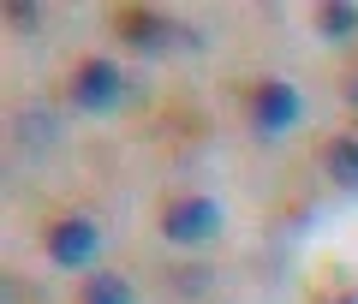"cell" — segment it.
I'll list each match as a JSON object with an SVG mask.
<instances>
[{
  "mask_svg": "<svg viewBox=\"0 0 358 304\" xmlns=\"http://www.w3.org/2000/svg\"><path fill=\"white\" fill-rule=\"evenodd\" d=\"M209 280H215V268L192 263V268H179V275H173V292H185V298H203V292H209Z\"/></svg>",
  "mask_w": 358,
  "mask_h": 304,
  "instance_id": "cell-10",
  "label": "cell"
},
{
  "mask_svg": "<svg viewBox=\"0 0 358 304\" xmlns=\"http://www.w3.org/2000/svg\"><path fill=\"white\" fill-rule=\"evenodd\" d=\"M215 233H221V203L203 197V191H185V197H173L162 209V239L173 251H203Z\"/></svg>",
  "mask_w": 358,
  "mask_h": 304,
  "instance_id": "cell-1",
  "label": "cell"
},
{
  "mask_svg": "<svg viewBox=\"0 0 358 304\" xmlns=\"http://www.w3.org/2000/svg\"><path fill=\"white\" fill-rule=\"evenodd\" d=\"M72 101L84 114H114L120 101H126V72L114 60H84L72 72Z\"/></svg>",
  "mask_w": 358,
  "mask_h": 304,
  "instance_id": "cell-4",
  "label": "cell"
},
{
  "mask_svg": "<svg viewBox=\"0 0 358 304\" xmlns=\"http://www.w3.org/2000/svg\"><path fill=\"white\" fill-rule=\"evenodd\" d=\"M120 30H126V48H131V54H162L167 42H185V30L167 24L162 13H131Z\"/></svg>",
  "mask_w": 358,
  "mask_h": 304,
  "instance_id": "cell-5",
  "label": "cell"
},
{
  "mask_svg": "<svg viewBox=\"0 0 358 304\" xmlns=\"http://www.w3.org/2000/svg\"><path fill=\"white\" fill-rule=\"evenodd\" d=\"M346 108L358 114V72H352V84H346Z\"/></svg>",
  "mask_w": 358,
  "mask_h": 304,
  "instance_id": "cell-12",
  "label": "cell"
},
{
  "mask_svg": "<svg viewBox=\"0 0 358 304\" xmlns=\"http://www.w3.org/2000/svg\"><path fill=\"white\" fill-rule=\"evenodd\" d=\"M18 138H24L30 150H42V143L60 138V120H54L48 108H24V114H18Z\"/></svg>",
  "mask_w": 358,
  "mask_h": 304,
  "instance_id": "cell-9",
  "label": "cell"
},
{
  "mask_svg": "<svg viewBox=\"0 0 358 304\" xmlns=\"http://www.w3.org/2000/svg\"><path fill=\"white\" fill-rule=\"evenodd\" d=\"M6 18H13V30H24V36H30L36 24H42V13H36V6H13Z\"/></svg>",
  "mask_w": 358,
  "mask_h": 304,
  "instance_id": "cell-11",
  "label": "cell"
},
{
  "mask_svg": "<svg viewBox=\"0 0 358 304\" xmlns=\"http://www.w3.org/2000/svg\"><path fill=\"white\" fill-rule=\"evenodd\" d=\"M78 304H138V292H131L126 275H114V268H96V275L84 280V292H78Z\"/></svg>",
  "mask_w": 358,
  "mask_h": 304,
  "instance_id": "cell-7",
  "label": "cell"
},
{
  "mask_svg": "<svg viewBox=\"0 0 358 304\" xmlns=\"http://www.w3.org/2000/svg\"><path fill=\"white\" fill-rule=\"evenodd\" d=\"M322 167L341 191H358V131H341V138L322 150Z\"/></svg>",
  "mask_w": 358,
  "mask_h": 304,
  "instance_id": "cell-6",
  "label": "cell"
},
{
  "mask_svg": "<svg viewBox=\"0 0 358 304\" xmlns=\"http://www.w3.org/2000/svg\"><path fill=\"white\" fill-rule=\"evenodd\" d=\"M334 304H358V292H341V298H334Z\"/></svg>",
  "mask_w": 358,
  "mask_h": 304,
  "instance_id": "cell-13",
  "label": "cell"
},
{
  "mask_svg": "<svg viewBox=\"0 0 358 304\" xmlns=\"http://www.w3.org/2000/svg\"><path fill=\"white\" fill-rule=\"evenodd\" d=\"M317 36L322 42H352L358 36V6H352V0H329V6H317Z\"/></svg>",
  "mask_w": 358,
  "mask_h": 304,
  "instance_id": "cell-8",
  "label": "cell"
},
{
  "mask_svg": "<svg viewBox=\"0 0 358 304\" xmlns=\"http://www.w3.org/2000/svg\"><path fill=\"white\" fill-rule=\"evenodd\" d=\"M42 245H48V263H60V268H96L108 233H102V221H90V215H60Z\"/></svg>",
  "mask_w": 358,
  "mask_h": 304,
  "instance_id": "cell-3",
  "label": "cell"
},
{
  "mask_svg": "<svg viewBox=\"0 0 358 304\" xmlns=\"http://www.w3.org/2000/svg\"><path fill=\"white\" fill-rule=\"evenodd\" d=\"M299 120H305V96H299V84H287V78H263V84H251V126H257V138H287Z\"/></svg>",
  "mask_w": 358,
  "mask_h": 304,
  "instance_id": "cell-2",
  "label": "cell"
}]
</instances>
